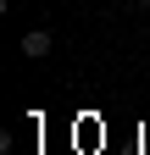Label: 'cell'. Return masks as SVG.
I'll use <instances>...</instances> for the list:
<instances>
[{
	"mask_svg": "<svg viewBox=\"0 0 150 155\" xmlns=\"http://www.w3.org/2000/svg\"><path fill=\"white\" fill-rule=\"evenodd\" d=\"M139 6H150V0H139Z\"/></svg>",
	"mask_w": 150,
	"mask_h": 155,
	"instance_id": "2",
	"label": "cell"
},
{
	"mask_svg": "<svg viewBox=\"0 0 150 155\" xmlns=\"http://www.w3.org/2000/svg\"><path fill=\"white\" fill-rule=\"evenodd\" d=\"M50 45H56V39H50V28H28V33H22V55H28V61L50 55Z\"/></svg>",
	"mask_w": 150,
	"mask_h": 155,
	"instance_id": "1",
	"label": "cell"
}]
</instances>
